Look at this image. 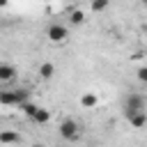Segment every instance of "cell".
Listing matches in <instances>:
<instances>
[{"label": "cell", "mask_w": 147, "mask_h": 147, "mask_svg": "<svg viewBox=\"0 0 147 147\" xmlns=\"http://www.w3.org/2000/svg\"><path fill=\"white\" fill-rule=\"evenodd\" d=\"M136 113H145V94L140 92H129L124 96V115L131 117Z\"/></svg>", "instance_id": "obj_1"}, {"label": "cell", "mask_w": 147, "mask_h": 147, "mask_svg": "<svg viewBox=\"0 0 147 147\" xmlns=\"http://www.w3.org/2000/svg\"><path fill=\"white\" fill-rule=\"evenodd\" d=\"M28 96H30V92L25 90V87H18V90H9V92H2L0 94V103L2 106H23V103H28Z\"/></svg>", "instance_id": "obj_2"}, {"label": "cell", "mask_w": 147, "mask_h": 147, "mask_svg": "<svg viewBox=\"0 0 147 147\" xmlns=\"http://www.w3.org/2000/svg\"><path fill=\"white\" fill-rule=\"evenodd\" d=\"M78 122L76 119H71V117H67V119H62L60 122V136H62V140H67V142H74L76 138H78Z\"/></svg>", "instance_id": "obj_3"}, {"label": "cell", "mask_w": 147, "mask_h": 147, "mask_svg": "<svg viewBox=\"0 0 147 147\" xmlns=\"http://www.w3.org/2000/svg\"><path fill=\"white\" fill-rule=\"evenodd\" d=\"M67 37H69V28H67V25L53 23V25L48 28V39H51V41H64Z\"/></svg>", "instance_id": "obj_4"}, {"label": "cell", "mask_w": 147, "mask_h": 147, "mask_svg": "<svg viewBox=\"0 0 147 147\" xmlns=\"http://www.w3.org/2000/svg\"><path fill=\"white\" fill-rule=\"evenodd\" d=\"M16 74H18V71H16V67H14V64H9V62H2V64H0V80H2V83L14 80V78H16Z\"/></svg>", "instance_id": "obj_5"}, {"label": "cell", "mask_w": 147, "mask_h": 147, "mask_svg": "<svg viewBox=\"0 0 147 147\" xmlns=\"http://www.w3.org/2000/svg\"><path fill=\"white\" fill-rule=\"evenodd\" d=\"M37 74H39L41 80H51V78L55 76V64H53V62H41L39 69H37Z\"/></svg>", "instance_id": "obj_6"}, {"label": "cell", "mask_w": 147, "mask_h": 147, "mask_svg": "<svg viewBox=\"0 0 147 147\" xmlns=\"http://www.w3.org/2000/svg\"><path fill=\"white\" fill-rule=\"evenodd\" d=\"M126 119H129V124H131L133 129L147 126V113H136V115H131V117H126Z\"/></svg>", "instance_id": "obj_7"}, {"label": "cell", "mask_w": 147, "mask_h": 147, "mask_svg": "<svg viewBox=\"0 0 147 147\" xmlns=\"http://www.w3.org/2000/svg\"><path fill=\"white\" fill-rule=\"evenodd\" d=\"M0 142H2V145H11V142L18 145V142H21V136L14 133V131H2V133H0Z\"/></svg>", "instance_id": "obj_8"}, {"label": "cell", "mask_w": 147, "mask_h": 147, "mask_svg": "<svg viewBox=\"0 0 147 147\" xmlns=\"http://www.w3.org/2000/svg\"><path fill=\"white\" fill-rule=\"evenodd\" d=\"M96 101H99V99H96L94 92H85V94L80 96V106H83V108H94Z\"/></svg>", "instance_id": "obj_9"}, {"label": "cell", "mask_w": 147, "mask_h": 147, "mask_svg": "<svg viewBox=\"0 0 147 147\" xmlns=\"http://www.w3.org/2000/svg\"><path fill=\"white\" fill-rule=\"evenodd\" d=\"M32 122H37V124H48V122H51V113H48L46 108H39L37 115L32 117Z\"/></svg>", "instance_id": "obj_10"}, {"label": "cell", "mask_w": 147, "mask_h": 147, "mask_svg": "<svg viewBox=\"0 0 147 147\" xmlns=\"http://www.w3.org/2000/svg\"><path fill=\"white\" fill-rule=\"evenodd\" d=\"M69 23H71V25H80V23H85V11L74 9V11L69 14Z\"/></svg>", "instance_id": "obj_11"}, {"label": "cell", "mask_w": 147, "mask_h": 147, "mask_svg": "<svg viewBox=\"0 0 147 147\" xmlns=\"http://www.w3.org/2000/svg\"><path fill=\"white\" fill-rule=\"evenodd\" d=\"M21 110H23V113H25V115H28V117L32 119V117L37 115V110H39V106H37V103H23V106H21Z\"/></svg>", "instance_id": "obj_12"}, {"label": "cell", "mask_w": 147, "mask_h": 147, "mask_svg": "<svg viewBox=\"0 0 147 147\" xmlns=\"http://www.w3.org/2000/svg\"><path fill=\"white\" fill-rule=\"evenodd\" d=\"M110 7V0H92V11H106Z\"/></svg>", "instance_id": "obj_13"}, {"label": "cell", "mask_w": 147, "mask_h": 147, "mask_svg": "<svg viewBox=\"0 0 147 147\" xmlns=\"http://www.w3.org/2000/svg\"><path fill=\"white\" fill-rule=\"evenodd\" d=\"M138 80L140 83H147V67H140L138 69Z\"/></svg>", "instance_id": "obj_14"}, {"label": "cell", "mask_w": 147, "mask_h": 147, "mask_svg": "<svg viewBox=\"0 0 147 147\" xmlns=\"http://www.w3.org/2000/svg\"><path fill=\"white\" fill-rule=\"evenodd\" d=\"M32 147H46V145H41V142H37V145H32Z\"/></svg>", "instance_id": "obj_15"}, {"label": "cell", "mask_w": 147, "mask_h": 147, "mask_svg": "<svg viewBox=\"0 0 147 147\" xmlns=\"http://www.w3.org/2000/svg\"><path fill=\"white\" fill-rule=\"evenodd\" d=\"M0 5H2V7H5V5H7V0H0Z\"/></svg>", "instance_id": "obj_16"}, {"label": "cell", "mask_w": 147, "mask_h": 147, "mask_svg": "<svg viewBox=\"0 0 147 147\" xmlns=\"http://www.w3.org/2000/svg\"><path fill=\"white\" fill-rule=\"evenodd\" d=\"M140 2H142V5H147V0H140Z\"/></svg>", "instance_id": "obj_17"}]
</instances>
